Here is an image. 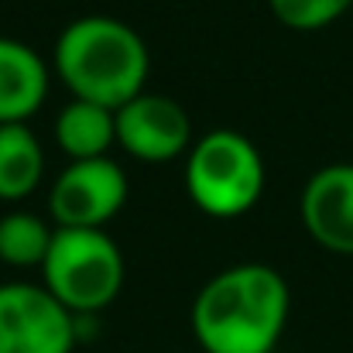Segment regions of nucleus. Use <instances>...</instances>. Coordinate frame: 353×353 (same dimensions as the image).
Masks as SVG:
<instances>
[{"label": "nucleus", "instance_id": "obj_1", "mask_svg": "<svg viewBox=\"0 0 353 353\" xmlns=\"http://www.w3.org/2000/svg\"><path fill=\"white\" fill-rule=\"evenodd\" d=\"M288 285L271 264L216 271L192 302V333L206 353H271L288 323Z\"/></svg>", "mask_w": 353, "mask_h": 353}, {"label": "nucleus", "instance_id": "obj_2", "mask_svg": "<svg viewBox=\"0 0 353 353\" xmlns=\"http://www.w3.org/2000/svg\"><path fill=\"white\" fill-rule=\"evenodd\" d=\"M52 65L72 100L120 110L127 100L144 93L151 55L130 24L107 14H86L59 31Z\"/></svg>", "mask_w": 353, "mask_h": 353}, {"label": "nucleus", "instance_id": "obj_3", "mask_svg": "<svg viewBox=\"0 0 353 353\" xmlns=\"http://www.w3.org/2000/svg\"><path fill=\"white\" fill-rule=\"evenodd\" d=\"M185 196L213 220L250 213L264 192V158L240 130H210L185 151Z\"/></svg>", "mask_w": 353, "mask_h": 353}, {"label": "nucleus", "instance_id": "obj_4", "mask_svg": "<svg viewBox=\"0 0 353 353\" xmlns=\"http://www.w3.org/2000/svg\"><path fill=\"white\" fill-rule=\"evenodd\" d=\"M41 285L72 312L107 309L123 288V254L107 230L55 227L41 264Z\"/></svg>", "mask_w": 353, "mask_h": 353}, {"label": "nucleus", "instance_id": "obj_5", "mask_svg": "<svg viewBox=\"0 0 353 353\" xmlns=\"http://www.w3.org/2000/svg\"><path fill=\"white\" fill-rule=\"evenodd\" d=\"M76 316L31 281L0 285V353H72Z\"/></svg>", "mask_w": 353, "mask_h": 353}, {"label": "nucleus", "instance_id": "obj_6", "mask_svg": "<svg viewBox=\"0 0 353 353\" xmlns=\"http://www.w3.org/2000/svg\"><path fill=\"white\" fill-rule=\"evenodd\" d=\"M130 182L114 158L69 161L48 189V216L55 227L103 230L127 203Z\"/></svg>", "mask_w": 353, "mask_h": 353}, {"label": "nucleus", "instance_id": "obj_7", "mask_svg": "<svg viewBox=\"0 0 353 353\" xmlns=\"http://www.w3.org/2000/svg\"><path fill=\"white\" fill-rule=\"evenodd\" d=\"M117 120V144L137 161L161 165L192 148V120L189 114L161 97V93H137L120 110H114Z\"/></svg>", "mask_w": 353, "mask_h": 353}, {"label": "nucleus", "instance_id": "obj_8", "mask_svg": "<svg viewBox=\"0 0 353 353\" xmlns=\"http://www.w3.org/2000/svg\"><path fill=\"white\" fill-rule=\"evenodd\" d=\"M299 216L323 250L353 257V161H336L309 175Z\"/></svg>", "mask_w": 353, "mask_h": 353}, {"label": "nucleus", "instance_id": "obj_9", "mask_svg": "<svg viewBox=\"0 0 353 353\" xmlns=\"http://www.w3.org/2000/svg\"><path fill=\"white\" fill-rule=\"evenodd\" d=\"M48 62L24 41L0 34V123H28L48 97Z\"/></svg>", "mask_w": 353, "mask_h": 353}, {"label": "nucleus", "instance_id": "obj_10", "mask_svg": "<svg viewBox=\"0 0 353 353\" xmlns=\"http://www.w3.org/2000/svg\"><path fill=\"white\" fill-rule=\"evenodd\" d=\"M55 141L69 161L107 158V151L117 144L114 110L86 100H69L55 117Z\"/></svg>", "mask_w": 353, "mask_h": 353}, {"label": "nucleus", "instance_id": "obj_11", "mask_svg": "<svg viewBox=\"0 0 353 353\" xmlns=\"http://www.w3.org/2000/svg\"><path fill=\"white\" fill-rule=\"evenodd\" d=\"M45 175V148L28 123H0V203L28 199Z\"/></svg>", "mask_w": 353, "mask_h": 353}, {"label": "nucleus", "instance_id": "obj_12", "mask_svg": "<svg viewBox=\"0 0 353 353\" xmlns=\"http://www.w3.org/2000/svg\"><path fill=\"white\" fill-rule=\"evenodd\" d=\"M55 227L28 210H10L0 216V264L10 268H41L52 247Z\"/></svg>", "mask_w": 353, "mask_h": 353}, {"label": "nucleus", "instance_id": "obj_13", "mask_svg": "<svg viewBox=\"0 0 353 353\" xmlns=\"http://www.w3.org/2000/svg\"><path fill=\"white\" fill-rule=\"evenodd\" d=\"M268 7L292 31H323L350 10L353 0H268Z\"/></svg>", "mask_w": 353, "mask_h": 353}]
</instances>
